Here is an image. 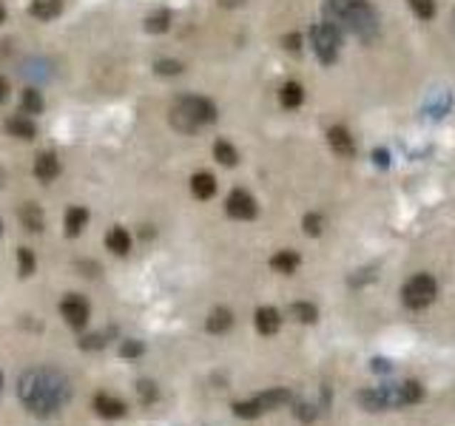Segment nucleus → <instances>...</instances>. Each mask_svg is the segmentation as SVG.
Instances as JSON below:
<instances>
[{"instance_id":"f257e3e1","label":"nucleus","mask_w":455,"mask_h":426,"mask_svg":"<svg viewBox=\"0 0 455 426\" xmlns=\"http://www.w3.org/2000/svg\"><path fill=\"white\" fill-rule=\"evenodd\" d=\"M71 398H74V387L68 375H63L54 367H31L20 373L17 378V401L34 418L57 415Z\"/></svg>"},{"instance_id":"f03ea898","label":"nucleus","mask_w":455,"mask_h":426,"mask_svg":"<svg viewBox=\"0 0 455 426\" xmlns=\"http://www.w3.org/2000/svg\"><path fill=\"white\" fill-rule=\"evenodd\" d=\"M327 14H330V23L359 37H370L379 28V17L367 0H327Z\"/></svg>"},{"instance_id":"7ed1b4c3","label":"nucleus","mask_w":455,"mask_h":426,"mask_svg":"<svg viewBox=\"0 0 455 426\" xmlns=\"http://www.w3.org/2000/svg\"><path fill=\"white\" fill-rule=\"evenodd\" d=\"M217 120V105L205 97H180L171 108V125L183 134H194Z\"/></svg>"},{"instance_id":"20e7f679","label":"nucleus","mask_w":455,"mask_h":426,"mask_svg":"<svg viewBox=\"0 0 455 426\" xmlns=\"http://www.w3.org/2000/svg\"><path fill=\"white\" fill-rule=\"evenodd\" d=\"M439 298V281L430 273H416L402 287V301L410 310H424Z\"/></svg>"},{"instance_id":"39448f33","label":"nucleus","mask_w":455,"mask_h":426,"mask_svg":"<svg viewBox=\"0 0 455 426\" xmlns=\"http://www.w3.org/2000/svg\"><path fill=\"white\" fill-rule=\"evenodd\" d=\"M310 40H313V48H316L322 63H333L336 60V51H339V26L336 23L324 20L319 26H313Z\"/></svg>"},{"instance_id":"423d86ee","label":"nucleus","mask_w":455,"mask_h":426,"mask_svg":"<svg viewBox=\"0 0 455 426\" xmlns=\"http://www.w3.org/2000/svg\"><path fill=\"white\" fill-rule=\"evenodd\" d=\"M60 316L71 330H83L91 318V304L80 293H66L60 301Z\"/></svg>"},{"instance_id":"0eeeda50","label":"nucleus","mask_w":455,"mask_h":426,"mask_svg":"<svg viewBox=\"0 0 455 426\" xmlns=\"http://www.w3.org/2000/svg\"><path fill=\"white\" fill-rule=\"evenodd\" d=\"M387 398H390V410H404V407H416L424 398V387L419 381H402V384H384Z\"/></svg>"},{"instance_id":"6e6552de","label":"nucleus","mask_w":455,"mask_h":426,"mask_svg":"<svg viewBox=\"0 0 455 426\" xmlns=\"http://www.w3.org/2000/svg\"><path fill=\"white\" fill-rule=\"evenodd\" d=\"M91 410H94V415H100L103 421H120V418H126V412H128L126 401L117 398V395H111V393H97V395L91 398Z\"/></svg>"},{"instance_id":"1a4fd4ad","label":"nucleus","mask_w":455,"mask_h":426,"mask_svg":"<svg viewBox=\"0 0 455 426\" xmlns=\"http://www.w3.org/2000/svg\"><path fill=\"white\" fill-rule=\"evenodd\" d=\"M256 199L247 194V191H242V188H236V191H230V197L225 199V213L230 219H239V222H247V219H253L256 216Z\"/></svg>"},{"instance_id":"9d476101","label":"nucleus","mask_w":455,"mask_h":426,"mask_svg":"<svg viewBox=\"0 0 455 426\" xmlns=\"http://www.w3.org/2000/svg\"><path fill=\"white\" fill-rule=\"evenodd\" d=\"M253 327H256V333L259 336H276L279 330H282V313L276 310V307H259L256 313H253Z\"/></svg>"},{"instance_id":"9b49d317","label":"nucleus","mask_w":455,"mask_h":426,"mask_svg":"<svg viewBox=\"0 0 455 426\" xmlns=\"http://www.w3.org/2000/svg\"><path fill=\"white\" fill-rule=\"evenodd\" d=\"M359 407L367 410V412H387L390 410V401H387V390L384 387H367L356 395Z\"/></svg>"},{"instance_id":"f8f14e48","label":"nucleus","mask_w":455,"mask_h":426,"mask_svg":"<svg viewBox=\"0 0 455 426\" xmlns=\"http://www.w3.org/2000/svg\"><path fill=\"white\" fill-rule=\"evenodd\" d=\"M34 177H37V182H43V185L54 182V180L60 177V160H57L51 151L37 154V160H34Z\"/></svg>"},{"instance_id":"ddd939ff","label":"nucleus","mask_w":455,"mask_h":426,"mask_svg":"<svg viewBox=\"0 0 455 426\" xmlns=\"http://www.w3.org/2000/svg\"><path fill=\"white\" fill-rule=\"evenodd\" d=\"M327 142H330L333 154H339V157H344V160H350V157L356 154L353 137H350V131H347L344 125H333V128L327 131Z\"/></svg>"},{"instance_id":"4468645a","label":"nucleus","mask_w":455,"mask_h":426,"mask_svg":"<svg viewBox=\"0 0 455 426\" xmlns=\"http://www.w3.org/2000/svg\"><path fill=\"white\" fill-rule=\"evenodd\" d=\"M256 401L262 404L265 412H273V410H279V407L293 404V393H290L287 387H270V390H262V393L256 395Z\"/></svg>"},{"instance_id":"2eb2a0df","label":"nucleus","mask_w":455,"mask_h":426,"mask_svg":"<svg viewBox=\"0 0 455 426\" xmlns=\"http://www.w3.org/2000/svg\"><path fill=\"white\" fill-rule=\"evenodd\" d=\"M205 330L211 333V336H225L233 330V313L228 310V307H214L211 313H208V318H205Z\"/></svg>"},{"instance_id":"dca6fc26","label":"nucleus","mask_w":455,"mask_h":426,"mask_svg":"<svg viewBox=\"0 0 455 426\" xmlns=\"http://www.w3.org/2000/svg\"><path fill=\"white\" fill-rule=\"evenodd\" d=\"M106 250H111L114 256H128L131 253V233L120 224H114L108 233H106Z\"/></svg>"},{"instance_id":"f3484780","label":"nucleus","mask_w":455,"mask_h":426,"mask_svg":"<svg viewBox=\"0 0 455 426\" xmlns=\"http://www.w3.org/2000/svg\"><path fill=\"white\" fill-rule=\"evenodd\" d=\"M6 131H9V137H14V140H34V137H37V125H34L31 117H26V114L9 117V120H6Z\"/></svg>"},{"instance_id":"a211bd4d","label":"nucleus","mask_w":455,"mask_h":426,"mask_svg":"<svg viewBox=\"0 0 455 426\" xmlns=\"http://www.w3.org/2000/svg\"><path fill=\"white\" fill-rule=\"evenodd\" d=\"M299 264H302V256H299L296 250H279V253L270 256V270H276V273H282V276L296 273Z\"/></svg>"},{"instance_id":"6ab92c4d","label":"nucleus","mask_w":455,"mask_h":426,"mask_svg":"<svg viewBox=\"0 0 455 426\" xmlns=\"http://www.w3.org/2000/svg\"><path fill=\"white\" fill-rule=\"evenodd\" d=\"M191 194L197 197V199H211L214 194H217V180H214V174H208V171H200V174H194L191 177Z\"/></svg>"},{"instance_id":"aec40b11","label":"nucleus","mask_w":455,"mask_h":426,"mask_svg":"<svg viewBox=\"0 0 455 426\" xmlns=\"http://www.w3.org/2000/svg\"><path fill=\"white\" fill-rule=\"evenodd\" d=\"M20 224H23L29 233H40V230L46 227V216H43L37 202H26V205L20 208Z\"/></svg>"},{"instance_id":"412c9836","label":"nucleus","mask_w":455,"mask_h":426,"mask_svg":"<svg viewBox=\"0 0 455 426\" xmlns=\"http://www.w3.org/2000/svg\"><path fill=\"white\" fill-rule=\"evenodd\" d=\"M86 224H88V211L80 208V205L68 208L66 216H63V230H66V236H80Z\"/></svg>"},{"instance_id":"4be33fe9","label":"nucleus","mask_w":455,"mask_h":426,"mask_svg":"<svg viewBox=\"0 0 455 426\" xmlns=\"http://www.w3.org/2000/svg\"><path fill=\"white\" fill-rule=\"evenodd\" d=\"M230 412H233L239 421H256V418L265 415V410H262V404L256 401V395L247 398V401H233V404H230Z\"/></svg>"},{"instance_id":"5701e85b","label":"nucleus","mask_w":455,"mask_h":426,"mask_svg":"<svg viewBox=\"0 0 455 426\" xmlns=\"http://www.w3.org/2000/svg\"><path fill=\"white\" fill-rule=\"evenodd\" d=\"M290 316L299 324H316L319 321V307L313 301H293L290 304Z\"/></svg>"},{"instance_id":"b1692460","label":"nucleus","mask_w":455,"mask_h":426,"mask_svg":"<svg viewBox=\"0 0 455 426\" xmlns=\"http://www.w3.org/2000/svg\"><path fill=\"white\" fill-rule=\"evenodd\" d=\"M63 11V0H34L31 3V17H37V20H54L57 14Z\"/></svg>"},{"instance_id":"393cba45","label":"nucleus","mask_w":455,"mask_h":426,"mask_svg":"<svg viewBox=\"0 0 455 426\" xmlns=\"http://www.w3.org/2000/svg\"><path fill=\"white\" fill-rule=\"evenodd\" d=\"M117 330H103V333H91V336H83L80 338V350L86 353H97V350H106L108 347V338H114Z\"/></svg>"},{"instance_id":"a878e982","label":"nucleus","mask_w":455,"mask_h":426,"mask_svg":"<svg viewBox=\"0 0 455 426\" xmlns=\"http://www.w3.org/2000/svg\"><path fill=\"white\" fill-rule=\"evenodd\" d=\"M302 100H305V88H302L299 83H285V85H282V91H279V103H282L285 108H299V105H302Z\"/></svg>"},{"instance_id":"bb28decb","label":"nucleus","mask_w":455,"mask_h":426,"mask_svg":"<svg viewBox=\"0 0 455 426\" xmlns=\"http://www.w3.org/2000/svg\"><path fill=\"white\" fill-rule=\"evenodd\" d=\"M40 111H43V97H40V91H37V88H26L23 97H20V114L34 117V114H40Z\"/></svg>"},{"instance_id":"cd10ccee","label":"nucleus","mask_w":455,"mask_h":426,"mask_svg":"<svg viewBox=\"0 0 455 426\" xmlns=\"http://www.w3.org/2000/svg\"><path fill=\"white\" fill-rule=\"evenodd\" d=\"M137 395H140V401H143L145 407L157 404V401H160V387H157V381L140 378V381H137Z\"/></svg>"},{"instance_id":"c85d7f7f","label":"nucleus","mask_w":455,"mask_h":426,"mask_svg":"<svg viewBox=\"0 0 455 426\" xmlns=\"http://www.w3.org/2000/svg\"><path fill=\"white\" fill-rule=\"evenodd\" d=\"M143 355H145V341H140V338H126V341H120V358L137 361V358H143Z\"/></svg>"},{"instance_id":"c756f323","label":"nucleus","mask_w":455,"mask_h":426,"mask_svg":"<svg viewBox=\"0 0 455 426\" xmlns=\"http://www.w3.org/2000/svg\"><path fill=\"white\" fill-rule=\"evenodd\" d=\"M34 267H37L34 253H31L29 247H17V273H20L23 279H29V276L34 273Z\"/></svg>"},{"instance_id":"7c9ffc66","label":"nucleus","mask_w":455,"mask_h":426,"mask_svg":"<svg viewBox=\"0 0 455 426\" xmlns=\"http://www.w3.org/2000/svg\"><path fill=\"white\" fill-rule=\"evenodd\" d=\"M319 412H322V410H316L310 401H293V415H296V421H302V424H313V421L319 418Z\"/></svg>"},{"instance_id":"2f4dec72","label":"nucleus","mask_w":455,"mask_h":426,"mask_svg":"<svg viewBox=\"0 0 455 426\" xmlns=\"http://www.w3.org/2000/svg\"><path fill=\"white\" fill-rule=\"evenodd\" d=\"M214 154H217V160L223 162V165H236L239 160H236V148L230 145V142H217V148H214Z\"/></svg>"},{"instance_id":"473e14b6","label":"nucleus","mask_w":455,"mask_h":426,"mask_svg":"<svg viewBox=\"0 0 455 426\" xmlns=\"http://www.w3.org/2000/svg\"><path fill=\"white\" fill-rule=\"evenodd\" d=\"M410 9H413L416 17L430 20V17L436 14V0H410Z\"/></svg>"},{"instance_id":"72a5a7b5","label":"nucleus","mask_w":455,"mask_h":426,"mask_svg":"<svg viewBox=\"0 0 455 426\" xmlns=\"http://www.w3.org/2000/svg\"><path fill=\"white\" fill-rule=\"evenodd\" d=\"M302 227H305L307 236H319V233L324 230V219H322L319 213H307L305 222H302Z\"/></svg>"},{"instance_id":"f704fd0d","label":"nucleus","mask_w":455,"mask_h":426,"mask_svg":"<svg viewBox=\"0 0 455 426\" xmlns=\"http://www.w3.org/2000/svg\"><path fill=\"white\" fill-rule=\"evenodd\" d=\"M168 23H171V14H168V11H157V14H151V17H148L145 28H148V31H165V28H168Z\"/></svg>"},{"instance_id":"c9c22d12","label":"nucleus","mask_w":455,"mask_h":426,"mask_svg":"<svg viewBox=\"0 0 455 426\" xmlns=\"http://www.w3.org/2000/svg\"><path fill=\"white\" fill-rule=\"evenodd\" d=\"M154 68H157V74H168V77H174V74H183V63L180 60H157L154 63Z\"/></svg>"},{"instance_id":"e433bc0d","label":"nucleus","mask_w":455,"mask_h":426,"mask_svg":"<svg viewBox=\"0 0 455 426\" xmlns=\"http://www.w3.org/2000/svg\"><path fill=\"white\" fill-rule=\"evenodd\" d=\"M370 370L379 373V375H390V373L396 370V364H390L387 358H373V361H370Z\"/></svg>"},{"instance_id":"4c0bfd02","label":"nucleus","mask_w":455,"mask_h":426,"mask_svg":"<svg viewBox=\"0 0 455 426\" xmlns=\"http://www.w3.org/2000/svg\"><path fill=\"white\" fill-rule=\"evenodd\" d=\"M285 46H287V51H299L302 37H299V34H287V37H285Z\"/></svg>"},{"instance_id":"58836bf2","label":"nucleus","mask_w":455,"mask_h":426,"mask_svg":"<svg viewBox=\"0 0 455 426\" xmlns=\"http://www.w3.org/2000/svg\"><path fill=\"white\" fill-rule=\"evenodd\" d=\"M9 91H11V88H9V80H6L3 74H0V105H3L6 100H9Z\"/></svg>"},{"instance_id":"ea45409f","label":"nucleus","mask_w":455,"mask_h":426,"mask_svg":"<svg viewBox=\"0 0 455 426\" xmlns=\"http://www.w3.org/2000/svg\"><path fill=\"white\" fill-rule=\"evenodd\" d=\"M80 267L86 270L83 276H100V264H94V261H91V264H80Z\"/></svg>"},{"instance_id":"a19ab883","label":"nucleus","mask_w":455,"mask_h":426,"mask_svg":"<svg viewBox=\"0 0 455 426\" xmlns=\"http://www.w3.org/2000/svg\"><path fill=\"white\" fill-rule=\"evenodd\" d=\"M220 3H223V6H225V9H233V6H242V3H245V0H220Z\"/></svg>"},{"instance_id":"79ce46f5","label":"nucleus","mask_w":455,"mask_h":426,"mask_svg":"<svg viewBox=\"0 0 455 426\" xmlns=\"http://www.w3.org/2000/svg\"><path fill=\"white\" fill-rule=\"evenodd\" d=\"M6 20V9H3V3H0V23Z\"/></svg>"},{"instance_id":"37998d69","label":"nucleus","mask_w":455,"mask_h":426,"mask_svg":"<svg viewBox=\"0 0 455 426\" xmlns=\"http://www.w3.org/2000/svg\"><path fill=\"white\" fill-rule=\"evenodd\" d=\"M3 180H6V177H3V171H0V188H3Z\"/></svg>"},{"instance_id":"c03bdc74","label":"nucleus","mask_w":455,"mask_h":426,"mask_svg":"<svg viewBox=\"0 0 455 426\" xmlns=\"http://www.w3.org/2000/svg\"><path fill=\"white\" fill-rule=\"evenodd\" d=\"M0 393H3V373H0Z\"/></svg>"},{"instance_id":"a18cd8bd","label":"nucleus","mask_w":455,"mask_h":426,"mask_svg":"<svg viewBox=\"0 0 455 426\" xmlns=\"http://www.w3.org/2000/svg\"><path fill=\"white\" fill-rule=\"evenodd\" d=\"M0 236H3V222H0Z\"/></svg>"}]
</instances>
